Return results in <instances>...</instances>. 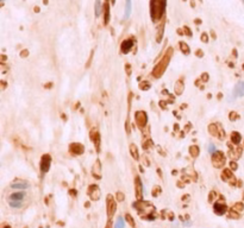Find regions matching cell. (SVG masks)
I'll return each instance as SVG.
<instances>
[{
	"instance_id": "1",
	"label": "cell",
	"mask_w": 244,
	"mask_h": 228,
	"mask_svg": "<svg viewBox=\"0 0 244 228\" xmlns=\"http://www.w3.org/2000/svg\"><path fill=\"white\" fill-rule=\"evenodd\" d=\"M167 0H151L150 3V14L152 20H159L164 13Z\"/></svg>"
},
{
	"instance_id": "2",
	"label": "cell",
	"mask_w": 244,
	"mask_h": 228,
	"mask_svg": "<svg viewBox=\"0 0 244 228\" xmlns=\"http://www.w3.org/2000/svg\"><path fill=\"white\" fill-rule=\"evenodd\" d=\"M173 51L170 50H168V52L165 54V56L162 58V61L157 64V67H156L155 69H154V75L156 76V77H159V76H161L162 74H163V71H164V69H165V65H167L168 63H169V58H170V54H172Z\"/></svg>"
},
{
	"instance_id": "3",
	"label": "cell",
	"mask_w": 244,
	"mask_h": 228,
	"mask_svg": "<svg viewBox=\"0 0 244 228\" xmlns=\"http://www.w3.org/2000/svg\"><path fill=\"white\" fill-rule=\"evenodd\" d=\"M244 95V81H241L237 83V86L233 89V97H241Z\"/></svg>"
},
{
	"instance_id": "4",
	"label": "cell",
	"mask_w": 244,
	"mask_h": 228,
	"mask_svg": "<svg viewBox=\"0 0 244 228\" xmlns=\"http://www.w3.org/2000/svg\"><path fill=\"white\" fill-rule=\"evenodd\" d=\"M11 188L12 189H17V190H23V189L29 188V183L25 182V181H17V182L11 184Z\"/></svg>"
},
{
	"instance_id": "5",
	"label": "cell",
	"mask_w": 244,
	"mask_h": 228,
	"mask_svg": "<svg viewBox=\"0 0 244 228\" xmlns=\"http://www.w3.org/2000/svg\"><path fill=\"white\" fill-rule=\"evenodd\" d=\"M132 46H133V41H132V39H126V41H124V42L122 43V51H123L124 54L129 52V51L131 50Z\"/></svg>"
},
{
	"instance_id": "6",
	"label": "cell",
	"mask_w": 244,
	"mask_h": 228,
	"mask_svg": "<svg viewBox=\"0 0 244 228\" xmlns=\"http://www.w3.org/2000/svg\"><path fill=\"white\" fill-rule=\"evenodd\" d=\"M49 166H50V157L49 156H44L42 163H41V170L42 172H46L49 170Z\"/></svg>"
},
{
	"instance_id": "7",
	"label": "cell",
	"mask_w": 244,
	"mask_h": 228,
	"mask_svg": "<svg viewBox=\"0 0 244 228\" xmlns=\"http://www.w3.org/2000/svg\"><path fill=\"white\" fill-rule=\"evenodd\" d=\"M24 197H25L24 191H17V193L11 194V196H10V201H22L23 202Z\"/></svg>"
},
{
	"instance_id": "8",
	"label": "cell",
	"mask_w": 244,
	"mask_h": 228,
	"mask_svg": "<svg viewBox=\"0 0 244 228\" xmlns=\"http://www.w3.org/2000/svg\"><path fill=\"white\" fill-rule=\"evenodd\" d=\"M131 13V0H126V7H125V18H129Z\"/></svg>"
},
{
	"instance_id": "9",
	"label": "cell",
	"mask_w": 244,
	"mask_h": 228,
	"mask_svg": "<svg viewBox=\"0 0 244 228\" xmlns=\"http://www.w3.org/2000/svg\"><path fill=\"white\" fill-rule=\"evenodd\" d=\"M95 16L99 17L101 14V4H100V0H95Z\"/></svg>"
},
{
	"instance_id": "10",
	"label": "cell",
	"mask_w": 244,
	"mask_h": 228,
	"mask_svg": "<svg viewBox=\"0 0 244 228\" xmlns=\"http://www.w3.org/2000/svg\"><path fill=\"white\" fill-rule=\"evenodd\" d=\"M8 204L12 208H21L23 206V202L22 201H8Z\"/></svg>"
},
{
	"instance_id": "11",
	"label": "cell",
	"mask_w": 244,
	"mask_h": 228,
	"mask_svg": "<svg viewBox=\"0 0 244 228\" xmlns=\"http://www.w3.org/2000/svg\"><path fill=\"white\" fill-rule=\"evenodd\" d=\"M231 139H232V142L235 143V144H238V143L241 142V135H239L237 132H233V133H232V137H231Z\"/></svg>"
},
{
	"instance_id": "12",
	"label": "cell",
	"mask_w": 244,
	"mask_h": 228,
	"mask_svg": "<svg viewBox=\"0 0 244 228\" xmlns=\"http://www.w3.org/2000/svg\"><path fill=\"white\" fill-rule=\"evenodd\" d=\"M216 213L217 214H223L225 212V206H221V204H216Z\"/></svg>"
},
{
	"instance_id": "13",
	"label": "cell",
	"mask_w": 244,
	"mask_h": 228,
	"mask_svg": "<svg viewBox=\"0 0 244 228\" xmlns=\"http://www.w3.org/2000/svg\"><path fill=\"white\" fill-rule=\"evenodd\" d=\"M109 208H110V209H109V216H110V217H112L113 212L116 210V204H114V203H112V202L110 201V202H109Z\"/></svg>"
},
{
	"instance_id": "14",
	"label": "cell",
	"mask_w": 244,
	"mask_h": 228,
	"mask_svg": "<svg viewBox=\"0 0 244 228\" xmlns=\"http://www.w3.org/2000/svg\"><path fill=\"white\" fill-rule=\"evenodd\" d=\"M114 228H124V220L122 219V217H119V219L117 220Z\"/></svg>"
},
{
	"instance_id": "15",
	"label": "cell",
	"mask_w": 244,
	"mask_h": 228,
	"mask_svg": "<svg viewBox=\"0 0 244 228\" xmlns=\"http://www.w3.org/2000/svg\"><path fill=\"white\" fill-rule=\"evenodd\" d=\"M136 189H137V197H141V183H139V178L136 180Z\"/></svg>"
},
{
	"instance_id": "16",
	"label": "cell",
	"mask_w": 244,
	"mask_h": 228,
	"mask_svg": "<svg viewBox=\"0 0 244 228\" xmlns=\"http://www.w3.org/2000/svg\"><path fill=\"white\" fill-rule=\"evenodd\" d=\"M105 12H106V17H105V24L109 23V4L105 5Z\"/></svg>"
},
{
	"instance_id": "17",
	"label": "cell",
	"mask_w": 244,
	"mask_h": 228,
	"mask_svg": "<svg viewBox=\"0 0 244 228\" xmlns=\"http://www.w3.org/2000/svg\"><path fill=\"white\" fill-rule=\"evenodd\" d=\"M208 152L212 153V154H214V153L217 152V151H216V147H214L213 144H210V145H208Z\"/></svg>"
},
{
	"instance_id": "18",
	"label": "cell",
	"mask_w": 244,
	"mask_h": 228,
	"mask_svg": "<svg viewBox=\"0 0 244 228\" xmlns=\"http://www.w3.org/2000/svg\"><path fill=\"white\" fill-rule=\"evenodd\" d=\"M131 151H132V154H135V158H138L137 153H136V147L133 145H131Z\"/></svg>"
},
{
	"instance_id": "19",
	"label": "cell",
	"mask_w": 244,
	"mask_h": 228,
	"mask_svg": "<svg viewBox=\"0 0 244 228\" xmlns=\"http://www.w3.org/2000/svg\"><path fill=\"white\" fill-rule=\"evenodd\" d=\"M243 3H244V0H243Z\"/></svg>"
}]
</instances>
